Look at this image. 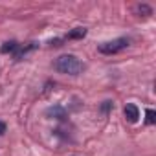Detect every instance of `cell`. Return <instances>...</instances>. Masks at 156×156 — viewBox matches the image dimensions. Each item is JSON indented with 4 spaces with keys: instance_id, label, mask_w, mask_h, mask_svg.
Returning <instances> with one entry per match:
<instances>
[{
    "instance_id": "1",
    "label": "cell",
    "mask_w": 156,
    "mask_h": 156,
    "mask_svg": "<svg viewBox=\"0 0 156 156\" xmlns=\"http://www.w3.org/2000/svg\"><path fill=\"white\" fill-rule=\"evenodd\" d=\"M53 66H55V70L59 73H66V75H79L83 72V68H85V64L77 59L75 55H72V53L57 57V61L53 62Z\"/></svg>"
},
{
    "instance_id": "2",
    "label": "cell",
    "mask_w": 156,
    "mask_h": 156,
    "mask_svg": "<svg viewBox=\"0 0 156 156\" xmlns=\"http://www.w3.org/2000/svg\"><path fill=\"white\" fill-rule=\"evenodd\" d=\"M129 44H130V41L125 39V37H121V39H114V41H108V42L99 44L98 50H99L101 53H105V55H114V53H118V51L129 48Z\"/></svg>"
},
{
    "instance_id": "3",
    "label": "cell",
    "mask_w": 156,
    "mask_h": 156,
    "mask_svg": "<svg viewBox=\"0 0 156 156\" xmlns=\"http://www.w3.org/2000/svg\"><path fill=\"white\" fill-rule=\"evenodd\" d=\"M123 114H125L129 123H138V119H140V108L134 103H127L123 108Z\"/></svg>"
},
{
    "instance_id": "4",
    "label": "cell",
    "mask_w": 156,
    "mask_h": 156,
    "mask_svg": "<svg viewBox=\"0 0 156 156\" xmlns=\"http://www.w3.org/2000/svg\"><path fill=\"white\" fill-rule=\"evenodd\" d=\"M85 35H87V28H73L72 31H68L66 39H70V41H77V39H83Z\"/></svg>"
},
{
    "instance_id": "5",
    "label": "cell",
    "mask_w": 156,
    "mask_h": 156,
    "mask_svg": "<svg viewBox=\"0 0 156 156\" xmlns=\"http://www.w3.org/2000/svg\"><path fill=\"white\" fill-rule=\"evenodd\" d=\"M19 42L17 41H8V42H4L2 46H0V51L2 53H13V51H17L19 50Z\"/></svg>"
},
{
    "instance_id": "6",
    "label": "cell",
    "mask_w": 156,
    "mask_h": 156,
    "mask_svg": "<svg viewBox=\"0 0 156 156\" xmlns=\"http://www.w3.org/2000/svg\"><path fill=\"white\" fill-rule=\"evenodd\" d=\"M48 116H55V119H64L66 118V112L61 107H53V108L48 110Z\"/></svg>"
},
{
    "instance_id": "7",
    "label": "cell",
    "mask_w": 156,
    "mask_h": 156,
    "mask_svg": "<svg viewBox=\"0 0 156 156\" xmlns=\"http://www.w3.org/2000/svg\"><path fill=\"white\" fill-rule=\"evenodd\" d=\"M136 11H138L140 15H143V17L152 15V8H151V6H147V4H140V6L136 8Z\"/></svg>"
},
{
    "instance_id": "8",
    "label": "cell",
    "mask_w": 156,
    "mask_h": 156,
    "mask_svg": "<svg viewBox=\"0 0 156 156\" xmlns=\"http://www.w3.org/2000/svg\"><path fill=\"white\" fill-rule=\"evenodd\" d=\"M145 116H147V119H145V121H147V125H152V123L156 121V118H154L156 114H154V110H152V108H149V110L145 112Z\"/></svg>"
},
{
    "instance_id": "9",
    "label": "cell",
    "mask_w": 156,
    "mask_h": 156,
    "mask_svg": "<svg viewBox=\"0 0 156 156\" xmlns=\"http://www.w3.org/2000/svg\"><path fill=\"white\" fill-rule=\"evenodd\" d=\"M110 107H112V103H110V101H105V103H103V105H101V110H103V112H105V114H107V112H108V110H110Z\"/></svg>"
},
{
    "instance_id": "10",
    "label": "cell",
    "mask_w": 156,
    "mask_h": 156,
    "mask_svg": "<svg viewBox=\"0 0 156 156\" xmlns=\"http://www.w3.org/2000/svg\"><path fill=\"white\" fill-rule=\"evenodd\" d=\"M6 132V123H2V121H0V136H2Z\"/></svg>"
}]
</instances>
